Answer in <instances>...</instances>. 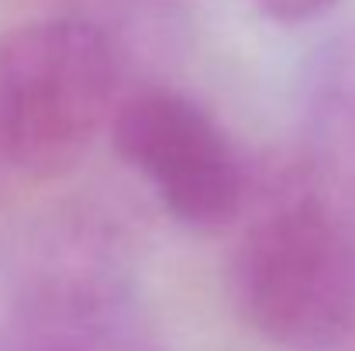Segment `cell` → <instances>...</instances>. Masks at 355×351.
Segmentation results:
<instances>
[{"label": "cell", "mask_w": 355, "mask_h": 351, "mask_svg": "<svg viewBox=\"0 0 355 351\" xmlns=\"http://www.w3.org/2000/svg\"><path fill=\"white\" fill-rule=\"evenodd\" d=\"M228 286L266 341L355 351V217L314 179H283L238 237Z\"/></svg>", "instance_id": "1"}, {"label": "cell", "mask_w": 355, "mask_h": 351, "mask_svg": "<svg viewBox=\"0 0 355 351\" xmlns=\"http://www.w3.org/2000/svg\"><path fill=\"white\" fill-rule=\"evenodd\" d=\"M121 52L80 14L14 28L0 42V155L35 179L69 172L111 124Z\"/></svg>", "instance_id": "2"}, {"label": "cell", "mask_w": 355, "mask_h": 351, "mask_svg": "<svg viewBox=\"0 0 355 351\" xmlns=\"http://www.w3.org/2000/svg\"><path fill=\"white\" fill-rule=\"evenodd\" d=\"M111 141L187 228H221L245 204L248 172L235 141L197 100L173 90H141L121 100Z\"/></svg>", "instance_id": "3"}, {"label": "cell", "mask_w": 355, "mask_h": 351, "mask_svg": "<svg viewBox=\"0 0 355 351\" xmlns=\"http://www.w3.org/2000/svg\"><path fill=\"white\" fill-rule=\"evenodd\" d=\"M0 351H155L128 286L97 262H62L10 307Z\"/></svg>", "instance_id": "4"}, {"label": "cell", "mask_w": 355, "mask_h": 351, "mask_svg": "<svg viewBox=\"0 0 355 351\" xmlns=\"http://www.w3.org/2000/svg\"><path fill=\"white\" fill-rule=\"evenodd\" d=\"M318 111L335 138L355 148V45L324 66L318 80Z\"/></svg>", "instance_id": "5"}, {"label": "cell", "mask_w": 355, "mask_h": 351, "mask_svg": "<svg viewBox=\"0 0 355 351\" xmlns=\"http://www.w3.org/2000/svg\"><path fill=\"white\" fill-rule=\"evenodd\" d=\"M338 0H255V7L279 24H307L328 14Z\"/></svg>", "instance_id": "6"}]
</instances>
